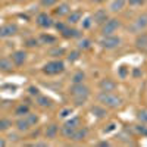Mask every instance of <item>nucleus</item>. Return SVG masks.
<instances>
[{
	"mask_svg": "<svg viewBox=\"0 0 147 147\" xmlns=\"http://www.w3.org/2000/svg\"><path fill=\"white\" fill-rule=\"evenodd\" d=\"M97 102H99L102 106L107 107V109H119L122 105H124V100L122 97L118 96L113 91H99L97 93Z\"/></svg>",
	"mask_w": 147,
	"mask_h": 147,
	"instance_id": "f257e3e1",
	"label": "nucleus"
},
{
	"mask_svg": "<svg viewBox=\"0 0 147 147\" xmlns=\"http://www.w3.org/2000/svg\"><path fill=\"white\" fill-rule=\"evenodd\" d=\"M69 94L72 97V102L77 106H82L90 97V88L84 82L80 84H72L69 88Z\"/></svg>",
	"mask_w": 147,
	"mask_h": 147,
	"instance_id": "f03ea898",
	"label": "nucleus"
},
{
	"mask_svg": "<svg viewBox=\"0 0 147 147\" xmlns=\"http://www.w3.org/2000/svg\"><path fill=\"white\" fill-rule=\"evenodd\" d=\"M146 30H147V12H141L131 21V24L128 25V31L137 35L140 32H144Z\"/></svg>",
	"mask_w": 147,
	"mask_h": 147,
	"instance_id": "7ed1b4c3",
	"label": "nucleus"
},
{
	"mask_svg": "<svg viewBox=\"0 0 147 147\" xmlns=\"http://www.w3.org/2000/svg\"><path fill=\"white\" fill-rule=\"evenodd\" d=\"M78 127H81V118H80V116H74V118L68 119L65 124L60 127L59 132H60V136H62V137L71 138V136L75 132V129H77Z\"/></svg>",
	"mask_w": 147,
	"mask_h": 147,
	"instance_id": "20e7f679",
	"label": "nucleus"
},
{
	"mask_svg": "<svg viewBox=\"0 0 147 147\" xmlns=\"http://www.w3.org/2000/svg\"><path fill=\"white\" fill-rule=\"evenodd\" d=\"M65 71V62L60 59H55V60H50L47 62L44 66H43V72L46 75H59Z\"/></svg>",
	"mask_w": 147,
	"mask_h": 147,
	"instance_id": "39448f33",
	"label": "nucleus"
},
{
	"mask_svg": "<svg viewBox=\"0 0 147 147\" xmlns=\"http://www.w3.org/2000/svg\"><path fill=\"white\" fill-rule=\"evenodd\" d=\"M122 27V22L118 18H109L103 25L100 27V34L102 35H113L118 32V30Z\"/></svg>",
	"mask_w": 147,
	"mask_h": 147,
	"instance_id": "423d86ee",
	"label": "nucleus"
},
{
	"mask_svg": "<svg viewBox=\"0 0 147 147\" xmlns=\"http://www.w3.org/2000/svg\"><path fill=\"white\" fill-rule=\"evenodd\" d=\"M122 43L121 37L113 34V35H102V38L99 40V44L102 49H105V50H113V49L119 47Z\"/></svg>",
	"mask_w": 147,
	"mask_h": 147,
	"instance_id": "0eeeda50",
	"label": "nucleus"
},
{
	"mask_svg": "<svg viewBox=\"0 0 147 147\" xmlns=\"http://www.w3.org/2000/svg\"><path fill=\"white\" fill-rule=\"evenodd\" d=\"M35 22H37V25H38L40 28H44V30H47V28H52V27L55 25V21H53V18H52L50 15H49V13H46V12H41V13L37 15Z\"/></svg>",
	"mask_w": 147,
	"mask_h": 147,
	"instance_id": "6e6552de",
	"label": "nucleus"
},
{
	"mask_svg": "<svg viewBox=\"0 0 147 147\" xmlns=\"http://www.w3.org/2000/svg\"><path fill=\"white\" fill-rule=\"evenodd\" d=\"M110 16H109V10H106V9H97L94 13H93V16H91V19H93V24H96V25H103V24L109 19Z\"/></svg>",
	"mask_w": 147,
	"mask_h": 147,
	"instance_id": "1a4fd4ad",
	"label": "nucleus"
},
{
	"mask_svg": "<svg viewBox=\"0 0 147 147\" xmlns=\"http://www.w3.org/2000/svg\"><path fill=\"white\" fill-rule=\"evenodd\" d=\"M134 46L138 52L141 53H147V32H140L136 35V40H134Z\"/></svg>",
	"mask_w": 147,
	"mask_h": 147,
	"instance_id": "9d476101",
	"label": "nucleus"
},
{
	"mask_svg": "<svg viewBox=\"0 0 147 147\" xmlns=\"http://www.w3.org/2000/svg\"><path fill=\"white\" fill-rule=\"evenodd\" d=\"M18 32V25L16 24H5L0 27V38H9L13 37Z\"/></svg>",
	"mask_w": 147,
	"mask_h": 147,
	"instance_id": "9b49d317",
	"label": "nucleus"
},
{
	"mask_svg": "<svg viewBox=\"0 0 147 147\" xmlns=\"http://www.w3.org/2000/svg\"><path fill=\"white\" fill-rule=\"evenodd\" d=\"M82 16H84V15H82V10H80V9L71 10L69 13L66 15V24H68V25H71V27H75L77 24L81 22Z\"/></svg>",
	"mask_w": 147,
	"mask_h": 147,
	"instance_id": "f8f14e48",
	"label": "nucleus"
},
{
	"mask_svg": "<svg viewBox=\"0 0 147 147\" xmlns=\"http://www.w3.org/2000/svg\"><path fill=\"white\" fill-rule=\"evenodd\" d=\"M69 12H71V5L68 2H62V3L56 5V7L53 9V15L57 16V18H63L69 13Z\"/></svg>",
	"mask_w": 147,
	"mask_h": 147,
	"instance_id": "ddd939ff",
	"label": "nucleus"
},
{
	"mask_svg": "<svg viewBox=\"0 0 147 147\" xmlns=\"http://www.w3.org/2000/svg\"><path fill=\"white\" fill-rule=\"evenodd\" d=\"M87 136H88V129L85 128V127H78L77 129H75V132L71 136V141H74V143H81V141H84L85 138H87Z\"/></svg>",
	"mask_w": 147,
	"mask_h": 147,
	"instance_id": "4468645a",
	"label": "nucleus"
},
{
	"mask_svg": "<svg viewBox=\"0 0 147 147\" xmlns=\"http://www.w3.org/2000/svg\"><path fill=\"white\" fill-rule=\"evenodd\" d=\"M99 88L102 91H115L118 88V84L112 78H103L99 81Z\"/></svg>",
	"mask_w": 147,
	"mask_h": 147,
	"instance_id": "2eb2a0df",
	"label": "nucleus"
},
{
	"mask_svg": "<svg viewBox=\"0 0 147 147\" xmlns=\"http://www.w3.org/2000/svg\"><path fill=\"white\" fill-rule=\"evenodd\" d=\"M10 60L13 62L15 66H22L27 60V53L24 50H16V52H13L10 55Z\"/></svg>",
	"mask_w": 147,
	"mask_h": 147,
	"instance_id": "dca6fc26",
	"label": "nucleus"
},
{
	"mask_svg": "<svg viewBox=\"0 0 147 147\" xmlns=\"http://www.w3.org/2000/svg\"><path fill=\"white\" fill-rule=\"evenodd\" d=\"M60 35H62L63 38H81V30L68 25L62 32H60Z\"/></svg>",
	"mask_w": 147,
	"mask_h": 147,
	"instance_id": "f3484780",
	"label": "nucleus"
},
{
	"mask_svg": "<svg viewBox=\"0 0 147 147\" xmlns=\"http://www.w3.org/2000/svg\"><path fill=\"white\" fill-rule=\"evenodd\" d=\"M127 5V0H112L109 5V12L110 13H118V12H122Z\"/></svg>",
	"mask_w": 147,
	"mask_h": 147,
	"instance_id": "a211bd4d",
	"label": "nucleus"
},
{
	"mask_svg": "<svg viewBox=\"0 0 147 147\" xmlns=\"http://www.w3.org/2000/svg\"><path fill=\"white\" fill-rule=\"evenodd\" d=\"M59 134V125L57 124H50L47 125L46 131H44V136H46V140H55Z\"/></svg>",
	"mask_w": 147,
	"mask_h": 147,
	"instance_id": "6ab92c4d",
	"label": "nucleus"
},
{
	"mask_svg": "<svg viewBox=\"0 0 147 147\" xmlns=\"http://www.w3.org/2000/svg\"><path fill=\"white\" fill-rule=\"evenodd\" d=\"M90 112L93 113V116L99 118V119L106 118V115H107V110H106V107H105V106H102V105H94V106H91Z\"/></svg>",
	"mask_w": 147,
	"mask_h": 147,
	"instance_id": "aec40b11",
	"label": "nucleus"
},
{
	"mask_svg": "<svg viewBox=\"0 0 147 147\" xmlns=\"http://www.w3.org/2000/svg\"><path fill=\"white\" fill-rule=\"evenodd\" d=\"M38 41L40 44H49V46H55L57 43V37L52 35V34H46L43 32L40 37H38Z\"/></svg>",
	"mask_w": 147,
	"mask_h": 147,
	"instance_id": "412c9836",
	"label": "nucleus"
},
{
	"mask_svg": "<svg viewBox=\"0 0 147 147\" xmlns=\"http://www.w3.org/2000/svg\"><path fill=\"white\" fill-rule=\"evenodd\" d=\"M15 127H16V129L19 132H28L30 128H31V125L28 124V121L25 119V116H19V119L15 122Z\"/></svg>",
	"mask_w": 147,
	"mask_h": 147,
	"instance_id": "4be33fe9",
	"label": "nucleus"
},
{
	"mask_svg": "<svg viewBox=\"0 0 147 147\" xmlns=\"http://www.w3.org/2000/svg\"><path fill=\"white\" fill-rule=\"evenodd\" d=\"M13 62H12L10 59H7V57H0V71L2 72H9V71H12L13 69Z\"/></svg>",
	"mask_w": 147,
	"mask_h": 147,
	"instance_id": "5701e85b",
	"label": "nucleus"
},
{
	"mask_svg": "<svg viewBox=\"0 0 147 147\" xmlns=\"http://www.w3.org/2000/svg\"><path fill=\"white\" fill-rule=\"evenodd\" d=\"M37 105H38L40 107H52L53 102L49 99L47 96H41V94H38V96H37Z\"/></svg>",
	"mask_w": 147,
	"mask_h": 147,
	"instance_id": "b1692460",
	"label": "nucleus"
},
{
	"mask_svg": "<svg viewBox=\"0 0 147 147\" xmlns=\"http://www.w3.org/2000/svg\"><path fill=\"white\" fill-rule=\"evenodd\" d=\"M71 81H72V84H80V82H84V81H85V74H84L82 71H77V72L72 75Z\"/></svg>",
	"mask_w": 147,
	"mask_h": 147,
	"instance_id": "393cba45",
	"label": "nucleus"
},
{
	"mask_svg": "<svg viewBox=\"0 0 147 147\" xmlns=\"http://www.w3.org/2000/svg\"><path fill=\"white\" fill-rule=\"evenodd\" d=\"M28 112H30V106H28V105H24V103L19 105V106L15 109V115H16L18 118H19V116H25Z\"/></svg>",
	"mask_w": 147,
	"mask_h": 147,
	"instance_id": "a878e982",
	"label": "nucleus"
},
{
	"mask_svg": "<svg viewBox=\"0 0 147 147\" xmlns=\"http://www.w3.org/2000/svg\"><path fill=\"white\" fill-rule=\"evenodd\" d=\"M91 44L93 43L88 38H80V41H78V50H90Z\"/></svg>",
	"mask_w": 147,
	"mask_h": 147,
	"instance_id": "bb28decb",
	"label": "nucleus"
},
{
	"mask_svg": "<svg viewBox=\"0 0 147 147\" xmlns=\"http://www.w3.org/2000/svg\"><path fill=\"white\" fill-rule=\"evenodd\" d=\"M12 127V121L7 118H0V131H7Z\"/></svg>",
	"mask_w": 147,
	"mask_h": 147,
	"instance_id": "cd10ccee",
	"label": "nucleus"
},
{
	"mask_svg": "<svg viewBox=\"0 0 147 147\" xmlns=\"http://www.w3.org/2000/svg\"><path fill=\"white\" fill-rule=\"evenodd\" d=\"M25 119L28 121V124H30L31 127H34L37 122H38V116H37L35 113H31V112H28V113L25 115Z\"/></svg>",
	"mask_w": 147,
	"mask_h": 147,
	"instance_id": "c85d7f7f",
	"label": "nucleus"
},
{
	"mask_svg": "<svg viewBox=\"0 0 147 147\" xmlns=\"http://www.w3.org/2000/svg\"><path fill=\"white\" fill-rule=\"evenodd\" d=\"M91 25H93V19H91V16H85V18L81 19V28H82V30H88Z\"/></svg>",
	"mask_w": 147,
	"mask_h": 147,
	"instance_id": "c756f323",
	"label": "nucleus"
},
{
	"mask_svg": "<svg viewBox=\"0 0 147 147\" xmlns=\"http://www.w3.org/2000/svg\"><path fill=\"white\" fill-rule=\"evenodd\" d=\"M137 118L143 124H147V109H140L137 112Z\"/></svg>",
	"mask_w": 147,
	"mask_h": 147,
	"instance_id": "7c9ffc66",
	"label": "nucleus"
},
{
	"mask_svg": "<svg viewBox=\"0 0 147 147\" xmlns=\"http://www.w3.org/2000/svg\"><path fill=\"white\" fill-rule=\"evenodd\" d=\"M59 3V0H40V5L43 6V7H53V6H56Z\"/></svg>",
	"mask_w": 147,
	"mask_h": 147,
	"instance_id": "2f4dec72",
	"label": "nucleus"
},
{
	"mask_svg": "<svg viewBox=\"0 0 147 147\" xmlns=\"http://www.w3.org/2000/svg\"><path fill=\"white\" fill-rule=\"evenodd\" d=\"M63 53H65V50L62 47H55V49H52V50L49 52V55L53 56V57H59V56H62Z\"/></svg>",
	"mask_w": 147,
	"mask_h": 147,
	"instance_id": "473e14b6",
	"label": "nucleus"
},
{
	"mask_svg": "<svg viewBox=\"0 0 147 147\" xmlns=\"http://www.w3.org/2000/svg\"><path fill=\"white\" fill-rule=\"evenodd\" d=\"M80 52L81 50H78V49H77V50H74V52H71L68 55V60H69V62H75V60H78L80 59Z\"/></svg>",
	"mask_w": 147,
	"mask_h": 147,
	"instance_id": "72a5a7b5",
	"label": "nucleus"
},
{
	"mask_svg": "<svg viewBox=\"0 0 147 147\" xmlns=\"http://www.w3.org/2000/svg\"><path fill=\"white\" fill-rule=\"evenodd\" d=\"M127 3L131 6V7H140L146 3V0H127Z\"/></svg>",
	"mask_w": 147,
	"mask_h": 147,
	"instance_id": "f704fd0d",
	"label": "nucleus"
},
{
	"mask_svg": "<svg viewBox=\"0 0 147 147\" xmlns=\"http://www.w3.org/2000/svg\"><path fill=\"white\" fill-rule=\"evenodd\" d=\"M118 74H119V77L124 80V78H127L128 77V74H129V71H128V68L127 66H121L119 68V71H118Z\"/></svg>",
	"mask_w": 147,
	"mask_h": 147,
	"instance_id": "c9c22d12",
	"label": "nucleus"
},
{
	"mask_svg": "<svg viewBox=\"0 0 147 147\" xmlns=\"http://www.w3.org/2000/svg\"><path fill=\"white\" fill-rule=\"evenodd\" d=\"M38 44H40L38 38H28V40L25 41V46H27V47H37Z\"/></svg>",
	"mask_w": 147,
	"mask_h": 147,
	"instance_id": "e433bc0d",
	"label": "nucleus"
},
{
	"mask_svg": "<svg viewBox=\"0 0 147 147\" xmlns=\"http://www.w3.org/2000/svg\"><path fill=\"white\" fill-rule=\"evenodd\" d=\"M53 27H55V28H56V30H57L59 32H62V31H63V30H65V28L68 27V24H66V22H62V21H60V22H56Z\"/></svg>",
	"mask_w": 147,
	"mask_h": 147,
	"instance_id": "4c0bfd02",
	"label": "nucleus"
},
{
	"mask_svg": "<svg viewBox=\"0 0 147 147\" xmlns=\"http://www.w3.org/2000/svg\"><path fill=\"white\" fill-rule=\"evenodd\" d=\"M71 113H72V109H71V107H65V109H62V110H60L59 116H60V118H68Z\"/></svg>",
	"mask_w": 147,
	"mask_h": 147,
	"instance_id": "58836bf2",
	"label": "nucleus"
},
{
	"mask_svg": "<svg viewBox=\"0 0 147 147\" xmlns=\"http://www.w3.org/2000/svg\"><path fill=\"white\" fill-rule=\"evenodd\" d=\"M28 93H30L31 96H35V97H37V96L40 94V90L37 88V87H34V85H31V87L28 88Z\"/></svg>",
	"mask_w": 147,
	"mask_h": 147,
	"instance_id": "ea45409f",
	"label": "nucleus"
},
{
	"mask_svg": "<svg viewBox=\"0 0 147 147\" xmlns=\"http://www.w3.org/2000/svg\"><path fill=\"white\" fill-rule=\"evenodd\" d=\"M136 129L141 134V136H146V137H147V128H146L144 125H137V127H136Z\"/></svg>",
	"mask_w": 147,
	"mask_h": 147,
	"instance_id": "a19ab883",
	"label": "nucleus"
},
{
	"mask_svg": "<svg viewBox=\"0 0 147 147\" xmlns=\"http://www.w3.org/2000/svg\"><path fill=\"white\" fill-rule=\"evenodd\" d=\"M141 75H143V72H141L140 68H134V69H132V77H134V78H140Z\"/></svg>",
	"mask_w": 147,
	"mask_h": 147,
	"instance_id": "79ce46f5",
	"label": "nucleus"
},
{
	"mask_svg": "<svg viewBox=\"0 0 147 147\" xmlns=\"http://www.w3.org/2000/svg\"><path fill=\"white\" fill-rule=\"evenodd\" d=\"M105 2H107V0H90V3H94V5H102Z\"/></svg>",
	"mask_w": 147,
	"mask_h": 147,
	"instance_id": "37998d69",
	"label": "nucleus"
},
{
	"mask_svg": "<svg viewBox=\"0 0 147 147\" xmlns=\"http://www.w3.org/2000/svg\"><path fill=\"white\" fill-rule=\"evenodd\" d=\"M112 129H115V124H110V125H109V128H106V129H105V132H109V131H112Z\"/></svg>",
	"mask_w": 147,
	"mask_h": 147,
	"instance_id": "c03bdc74",
	"label": "nucleus"
},
{
	"mask_svg": "<svg viewBox=\"0 0 147 147\" xmlns=\"http://www.w3.org/2000/svg\"><path fill=\"white\" fill-rule=\"evenodd\" d=\"M0 146H6V141L3 138H0Z\"/></svg>",
	"mask_w": 147,
	"mask_h": 147,
	"instance_id": "a18cd8bd",
	"label": "nucleus"
},
{
	"mask_svg": "<svg viewBox=\"0 0 147 147\" xmlns=\"http://www.w3.org/2000/svg\"><path fill=\"white\" fill-rule=\"evenodd\" d=\"M100 146H109V141H102Z\"/></svg>",
	"mask_w": 147,
	"mask_h": 147,
	"instance_id": "49530a36",
	"label": "nucleus"
},
{
	"mask_svg": "<svg viewBox=\"0 0 147 147\" xmlns=\"http://www.w3.org/2000/svg\"><path fill=\"white\" fill-rule=\"evenodd\" d=\"M16 2H27V0H16Z\"/></svg>",
	"mask_w": 147,
	"mask_h": 147,
	"instance_id": "de8ad7c7",
	"label": "nucleus"
},
{
	"mask_svg": "<svg viewBox=\"0 0 147 147\" xmlns=\"http://www.w3.org/2000/svg\"><path fill=\"white\" fill-rule=\"evenodd\" d=\"M146 91H147V84H146Z\"/></svg>",
	"mask_w": 147,
	"mask_h": 147,
	"instance_id": "09e8293b",
	"label": "nucleus"
}]
</instances>
